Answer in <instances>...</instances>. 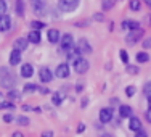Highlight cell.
<instances>
[{
	"mask_svg": "<svg viewBox=\"0 0 151 137\" xmlns=\"http://www.w3.org/2000/svg\"><path fill=\"white\" fill-rule=\"evenodd\" d=\"M135 92H137L135 86H127V87H125V95H127V97H134Z\"/></svg>",
	"mask_w": 151,
	"mask_h": 137,
	"instance_id": "cell-32",
	"label": "cell"
},
{
	"mask_svg": "<svg viewBox=\"0 0 151 137\" xmlns=\"http://www.w3.org/2000/svg\"><path fill=\"white\" fill-rule=\"evenodd\" d=\"M39 91H40V94H44V95H45V94H50V91L47 87H39Z\"/></svg>",
	"mask_w": 151,
	"mask_h": 137,
	"instance_id": "cell-46",
	"label": "cell"
},
{
	"mask_svg": "<svg viewBox=\"0 0 151 137\" xmlns=\"http://www.w3.org/2000/svg\"><path fill=\"white\" fill-rule=\"evenodd\" d=\"M81 0H58V8L63 13H71L79 7Z\"/></svg>",
	"mask_w": 151,
	"mask_h": 137,
	"instance_id": "cell-1",
	"label": "cell"
},
{
	"mask_svg": "<svg viewBox=\"0 0 151 137\" xmlns=\"http://www.w3.org/2000/svg\"><path fill=\"white\" fill-rule=\"evenodd\" d=\"M3 121H5L6 124H10V123H13V121H15V118H13V115L6 113V115H3Z\"/></svg>",
	"mask_w": 151,
	"mask_h": 137,
	"instance_id": "cell-35",
	"label": "cell"
},
{
	"mask_svg": "<svg viewBox=\"0 0 151 137\" xmlns=\"http://www.w3.org/2000/svg\"><path fill=\"white\" fill-rule=\"evenodd\" d=\"M60 45H61V50H63V52H68L69 49H73V47H74V37H73V34H69V32L63 34V37L60 39Z\"/></svg>",
	"mask_w": 151,
	"mask_h": 137,
	"instance_id": "cell-4",
	"label": "cell"
},
{
	"mask_svg": "<svg viewBox=\"0 0 151 137\" xmlns=\"http://www.w3.org/2000/svg\"><path fill=\"white\" fill-rule=\"evenodd\" d=\"M143 34H145V31L140 28V29H134V31H130L127 34V37H125V42H127V45H135L137 42L140 41V39L143 37Z\"/></svg>",
	"mask_w": 151,
	"mask_h": 137,
	"instance_id": "cell-2",
	"label": "cell"
},
{
	"mask_svg": "<svg viewBox=\"0 0 151 137\" xmlns=\"http://www.w3.org/2000/svg\"><path fill=\"white\" fill-rule=\"evenodd\" d=\"M111 105H119V99H117V97H113V99H111Z\"/></svg>",
	"mask_w": 151,
	"mask_h": 137,
	"instance_id": "cell-45",
	"label": "cell"
},
{
	"mask_svg": "<svg viewBox=\"0 0 151 137\" xmlns=\"http://www.w3.org/2000/svg\"><path fill=\"white\" fill-rule=\"evenodd\" d=\"M145 2H146V5H148L150 8H151V0H145Z\"/></svg>",
	"mask_w": 151,
	"mask_h": 137,
	"instance_id": "cell-50",
	"label": "cell"
},
{
	"mask_svg": "<svg viewBox=\"0 0 151 137\" xmlns=\"http://www.w3.org/2000/svg\"><path fill=\"white\" fill-rule=\"evenodd\" d=\"M132 107L130 105H119V116L121 118H130V116H134L132 115Z\"/></svg>",
	"mask_w": 151,
	"mask_h": 137,
	"instance_id": "cell-19",
	"label": "cell"
},
{
	"mask_svg": "<svg viewBox=\"0 0 151 137\" xmlns=\"http://www.w3.org/2000/svg\"><path fill=\"white\" fill-rule=\"evenodd\" d=\"M31 5H32V10H34L35 15H45L47 12V5L44 0H31Z\"/></svg>",
	"mask_w": 151,
	"mask_h": 137,
	"instance_id": "cell-8",
	"label": "cell"
},
{
	"mask_svg": "<svg viewBox=\"0 0 151 137\" xmlns=\"http://www.w3.org/2000/svg\"><path fill=\"white\" fill-rule=\"evenodd\" d=\"M27 45H29V41H27V37H18L15 42H13V49L19 50V52H24V50L27 49Z\"/></svg>",
	"mask_w": 151,
	"mask_h": 137,
	"instance_id": "cell-13",
	"label": "cell"
},
{
	"mask_svg": "<svg viewBox=\"0 0 151 137\" xmlns=\"http://www.w3.org/2000/svg\"><path fill=\"white\" fill-rule=\"evenodd\" d=\"M135 137H148V136H146L145 131H138V132L135 134Z\"/></svg>",
	"mask_w": 151,
	"mask_h": 137,
	"instance_id": "cell-43",
	"label": "cell"
},
{
	"mask_svg": "<svg viewBox=\"0 0 151 137\" xmlns=\"http://www.w3.org/2000/svg\"><path fill=\"white\" fill-rule=\"evenodd\" d=\"M53 71L50 70V68H40V71H39V79H40V82H44V84H47V82H52V79H53Z\"/></svg>",
	"mask_w": 151,
	"mask_h": 137,
	"instance_id": "cell-7",
	"label": "cell"
},
{
	"mask_svg": "<svg viewBox=\"0 0 151 137\" xmlns=\"http://www.w3.org/2000/svg\"><path fill=\"white\" fill-rule=\"evenodd\" d=\"M8 61H10V65H12V66H16V65H19V63H21V52H19V50L13 49L12 53H10Z\"/></svg>",
	"mask_w": 151,
	"mask_h": 137,
	"instance_id": "cell-16",
	"label": "cell"
},
{
	"mask_svg": "<svg viewBox=\"0 0 151 137\" xmlns=\"http://www.w3.org/2000/svg\"><path fill=\"white\" fill-rule=\"evenodd\" d=\"M74 26H77V28H85V26H88V21H87V20L77 21V23H74Z\"/></svg>",
	"mask_w": 151,
	"mask_h": 137,
	"instance_id": "cell-37",
	"label": "cell"
},
{
	"mask_svg": "<svg viewBox=\"0 0 151 137\" xmlns=\"http://www.w3.org/2000/svg\"><path fill=\"white\" fill-rule=\"evenodd\" d=\"M2 100H3V94L0 92V102H2Z\"/></svg>",
	"mask_w": 151,
	"mask_h": 137,
	"instance_id": "cell-51",
	"label": "cell"
},
{
	"mask_svg": "<svg viewBox=\"0 0 151 137\" xmlns=\"http://www.w3.org/2000/svg\"><path fill=\"white\" fill-rule=\"evenodd\" d=\"M129 7H130L132 12H140V8H142V2H140V0H129Z\"/></svg>",
	"mask_w": 151,
	"mask_h": 137,
	"instance_id": "cell-24",
	"label": "cell"
},
{
	"mask_svg": "<svg viewBox=\"0 0 151 137\" xmlns=\"http://www.w3.org/2000/svg\"><path fill=\"white\" fill-rule=\"evenodd\" d=\"M15 10H16V15L23 18L24 16V0H16V5H15Z\"/></svg>",
	"mask_w": 151,
	"mask_h": 137,
	"instance_id": "cell-23",
	"label": "cell"
},
{
	"mask_svg": "<svg viewBox=\"0 0 151 137\" xmlns=\"http://www.w3.org/2000/svg\"><path fill=\"white\" fill-rule=\"evenodd\" d=\"M19 74H21V78H24V79L32 78V74H34V68H32V65H31V63H24V65H21V71H19Z\"/></svg>",
	"mask_w": 151,
	"mask_h": 137,
	"instance_id": "cell-11",
	"label": "cell"
},
{
	"mask_svg": "<svg viewBox=\"0 0 151 137\" xmlns=\"http://www.w3.org/2000/svg\"><path fill=\"white\" fill-rule=\"evenodd\" d=\"M135 60H137V63L138 65H142V63H146V61H150V55L146 52H138L135 55Z\"/></svg>",
	"mask_w": 151,
	"mask_h": 137,
	"instance_id": "cell-22",
	"label": "cell"
},
{
	"mask_svg": "<svg viewBox=\"0 0 151 137\" xmlns=\"http://www.w3.org/2000/svg\"><path fill=\"white\" fill-rule=\"evenodd\" d=\"M125 70H127L129 74H137L138 73V66H137V65H125Z\"/></svg>",
	"mask_w": 151,
	"mask_h": 137,
	"instance_id": "cell-31",
	"label": "cell"
},
{
	"mask_svg": "<svg viewBox=\"0 0 151 137\" xmlns=\"http://www.w3.org/2000/svg\"><path fill=\"white\" fill-rule=\"evenodd\" d=\"M10 74V70L6 66H0V79L2 78H5V76H8Z\"/></svg>",
	"mask_w": 151,
	"mask_h": 137,
	"instance_id": "cell-34",
	"label": "cell"
},
{
	"mask_svg": "<svg viewBox=\"0 0 151 137\" xmlns=\"http://www.w3.org/2000/svg\"><path fill=\"white\" fill-rule=\"evenodd\" d=\"M143 94H145L146 99H148V97H151V82H146V84L143 86Z\"/></svg>",
	"mask_w": 151,
	"mask_h": 137,
	"instance_id": "cell-33",
	"label": "cell"
},
{
	"mask_svg": "<svg viewBox=\"0 0 151 137\" xmlns=\"http://www.w3.org/2000/svg\"><path fill=\"white\" fill-rule=\"evenodd\" d=\"M47 39H48L50 44H58L60 39H61V34L58 29H48V32H47Z\"/></svg>",
	"mask_w": 151,
	"mask_h": 137,
	"instance_id": "cell-15",
	"label": "cell"
},
{
	"mask_svg": "<svg viewBox=\"0 0 151 137\" xmlns=\"http://www.w3.org/2000/svg\"><path fill=\"white\" fill-rule=\"evenodd\" d=\"M119 57H121V61L124 65H129V53H127V50H119Z\"/></svg>",
	"mask_w": 151,
	"mask_h": 137,
	"instance_id": "cell-30",
	"label": "cell"
},
{
	"mask_svg": "<svg viewBox=\"0 0 151 137\" xmlns=\"http://www.w3.org/2000/svg\"><path fill=\"white\" fill-rule=\"evenodd\" d=\"M13 108H15V103L13 102H5V100H2V102H0V110H13Z\"/></svg>",
	"mask_w": 151,
	"mask_h": 137,
	"instance_id": "cell-29",
	"label": "cell"
},
{
	"mask_svg": "<svg viewBox=\"0 0 151 137\" xmlns=\"http://www.w3.org/2000/svg\"><path fill=\"white\" fill-rule=\"evenodd\" d=\"M27 41L31 42V44H40L42 41V36H40V31H35L32 29L29 34H27Z\"/></svg>",
	"mask_w": 151,
	"mask_h": 137,
	"instance_id": "cell-18",
	"label": "cell"
},
{
	"mask_svg": "<svg viewBox=\"0 0 151 137\" xmlns=\"http://www.w3.org/2000/svg\"><path fill=\"white\" fill-rule=\"evenodd\" d=\"M12 28V20L8 15H0V32H6Z\"/></svg>",
	"mask_w": 151,
	"mask_h": 137,
	"instance_id": "cell-14",
	"label": "cell"
},
{
	"mask_svg": "<svg viewBox=\"0 0 151 137\" xmlns=\"http://www.w3.org/2000/svg\"><path fill=\"white\" fill-rule=\"evenodd\" d=\"M148 21H150V24H151V15H150V18H148Z\"/></svg>",
	"mask_w": 151,
	"mask_h": 137,
	"instance_id": "cell-53",
	"label": "cell"
},
{
	"mask_svg": "<svg viewBox=\"0 0 151 137\" xmlns=\"http://www.w3.org/2000/svg\"><path fill=\"white\" fill-rule=\"evenodd\" d=\"M6 99H10V102H16V100L21 99V92L16 91V89H12V91H8V94H6Z\"/></svg>",
	"mask_w": 151,
	"mask_h": 137,
	"instance_id": "cell-21",
	"label": "cell"
},
{
	"mask_svg": "<svg viewBox=\"0 0 151 137\" xmlns=\"http://www.w3.org/2000/svg\"><path fill=\"white\" fill-rule=\"evenodd\" d=\"M16 82H18V78L15 76V74H12V73H10L8 76H5V78L0 79V86H2L3 89H8V91L15 89Z\"/></svg>",
	"mask_w": 151,
	"mask_h": 137,
	"instance_id": "cell-5",
	"label": "cell"
},
{
	"mask_svg": "<svg viewBox=\"0 0 151 137\" xmlns=\"http://www.w3.org/2000/svg\"><path fill=\"white\" fill-rule=\"evenodd\" d=\"M76 49L81 52V55H84V53H92V45L88 44L87 39H79L77 45H76Z\"/></svg>",
	"mask_w": 151,
	"mask_h": 137,
	"instance_id": "cell-10",
	"label": "cell"
},
{
	"mask_svg": "<svg viewBox=\"0 0 151 137\" xmlns=\"http://www.w3.org/2000/svg\"><path fill=\"white\" fill-rule=\"evenodd\" d=\"M29 110H34V108L29 107V105H23V111H29Z\"/></svg>",
	"mask_w": 151,
	"mask_h": 137,
	"instance_id": "cell-49",
	"label": "cell"
},
{
	"mask_svg": "<svg viewBox=\"0 0 151 137\" xmlns=\"http://www.w3.org/2000/svg\"><path fill=\"white\" fill-rule=\"evenodd\" d=\"M74 71L77 74H85L88 71V68H90V63H88V60H85V58H79L77 61H74Z\"/></svg>",
	"mask_w": 151,
	"mask_h": 137,
	"instance_id": "cell-3",
	"label": "cell"
},
{
	"mask_svg": "<svg viewBox=\"0 0 151 137\" xmlns=\"http://www.w3.org/2000/svg\"><path fill=\"white\" fill-rule=\"evenodd\" d=\"M82 91H84V86H82V84L76 86V92H82Z\"/></svg>",
	"mask_w": 151,
	"mask_h": 137,
	"instance_id": "cell-48",
	"label": "cell"
},
{
	"mask_svg": "<svg viewBox=\"0 0 151 137\" xmlns=\"http://www.w3.org/2000/svg\"><path fill=\"white\" fill-rule=\"evenodd\" d=\"M84 131H85V124H84V123H79V126H77V132H79V134H82Z\"/></svg>",
	"mask_w": 151,
	"mask_h": 137,
	"instance_id": "cell-41",
	"label": "cell"
},
{
	"mask_svg": "<svg viewBox=\"0 0 151 137\" xmlns=\"http://www.w3.org/2000/svg\"><path fill=\"white\" fill-rule=\"evenodd\" d=\"M31 28H32V29H35V31H40V29H44V28H45V23H44V21L34 20V21H31Z\"/></svg>",
	"mask_w": 151,
	"mask_h": 137,
	"instance_id": "cell-26",
	"label": "cell"
},
{
	"mask_svg": "<svg viewBox=\"0 0 151 137\" xmlns=\"http://www.w3.org/2000/svg\"><path fill=\"white\" fill-rule=\"evenodd\" d=\"M6 13V3L5 0H0V15H5Z\"/></svg>",
	"mask_w": 151,
	"mask_h": 137,
	"instance_id": "cell-36",
	"label": "cell"
},
{
	"mask_svg": "<svg viewBox=\"0 0 151 137\" xmlns=\"http://www.w3.org/2000/svg\"><path fill=\"white\" fill-rule=\"evenodd\" d=\"M87 103H88V99H87V97H84V99H82L81 107H82V108H85V107H87Z\"/></svg>",
	"mask_w": 151,
	"mask_h": 137,
	"instance_id": "cell-44",
	"label": "cell"
},
{
	"mask_svg": "<svg viewBox=\"0 0 151 137\" xmlns=\"http://www.w3.org/2000/svg\"><path fill=\"white\" fill-rule=\"evenodd\" d=\"M12 137H24V134H23V132H19V131H16V132H13V134H12Z\"/></svg>",
	"mask_w": 151,
	"mask_h": 137,
	"instance_id": "cell-47",
	"label": "cell"
},
{
	"mask_svg": "<svg viewBox=\"0 0 151 137\" xmlns=\"http://www.w3.org/2000/svg\"><path fill=\"white\" fill-rule=\"evenodd\" d=\"M40 137H53V131H44L40 134Z\"/></svg>",
	"mask_w": 151,
	"mask_h": 137,
	"instance_id": "cell-42",
	"label": "cell"
},
{
	"mask_svg": "<svg viewBox=\"0 0 151 137\" xmlns=\"http://www.w3.org/2000/svg\"><path fill=\"white\" fill-rule=\"evenodd\" d=\"M69 65L68 63H61L56 66V70H55V76L56 78H60V79H66V78H69Z\"/></svg>",
	"mask_w": 151,
	"mask_h": 137,
	"instance_id": "cell-9",
	"label": "cell"
},
{
	"mask_svg": "<svg viewBox=\"0 0 151 137\" xmlns=\"http://www.w3.org/2000/svg\"><path fill=\"white\" fill-rule=\"evenodd\" d=\"M16 123H18V126H29V118L27 116H24V115H21V116H18L16 118Z\"/></svg>",
	"mask_w": 151,
	"mask_h": 137,
	"instance_id": "cell-28",
	"label": "cell"
},
{
	"mask_svg": "<svg viewBox=\"0 0 151 137\" xmlns=\"http://www.w3.org/2000/svg\"><path fill=\"white\" fill-rule=\"evenodd\" d=\"M35 91H39V86L37 84H24V87H23L24 94H32Z\"/></svg>",
	"mask_w": 151,
	"mask_h": 137,
	"instance_id": "cell-25",
	"label": "cell"
},
{
	"mask_svg": "<svg viewBox=\"0 0 151 137\" xmlns=\"http://www.w3.org/2000/svg\"><path fill=\"white\" fill-rule=\"evenodd\" d=\"M148 105L151 107V97H148Z\"/></svg>",
	"mask_w": 151,
	"mask_h": 137,
	"instance_id": "cell-52",
	"label": "cell"
},
{
	"mask_svg": "<svg viewBox=\"0 0 151 137\" xmlns=\"http://www.w3.org/2000/svg\"><path fill=\"white\" fill-rule=\"evenodd\" d=\"M145 118H146V121H148V123H151V107L145 111Z\"/></svg>",
	"mask_w": 151,
	"mask_h": 137,
	"instance_id": "cell-40",
	"label": "cell"
},
{
	"mask_svg": "<svg viewBox=\"0 0 151 137\" xmlns=\"http://www.w3.org/2000/svg\"><path fill=\"white\" fill-rule=\"evenodd\" d=\"M93 20L95 21H103L105 20V15H103V13H95V15H93Z\"/></svg>",
	"mask_w": 151,
	"mask_h": 137,
	"instance_id": "cell-38",
	"label": "cell"
},
{
	"mask_svg": "<svg viewBox=\"0 0 151 137\" xmlns=\"http://www.w3.org/2000/svg\"><path fill=\"white\" fill-rule=\"evenodd\" d=\"M122 29H129V31H134V29H140V23L134 20H124L122 21Z\"/></svg>",
	"mask_w": 151,
	"mask_h": 137,
	"instance_id": "cell-17",
	"label": "cell"
},
{
	"mask_svg": "<svg viewBox=\"0 0 151 137\" xmlns=\"http://www.w3.org/2000/svg\"><path fill=\"white\" fill-rule=\"evenodd\" d=\"M114 2H116V0H101V8L105 10V12H108V10H111L114 7Z\"/></svg>",
	"mask_w": 151,
	"mask_h": 137,
	"instance_id": "cell-27",
	"label": "cell"
},
{
	"mask_svg": "<svg viewBox=\"0 0 151 137\" xmlns=\"http://www.w3.org/2000/svg\"><path fill=\"white\" fill-rule=\"evenodd\" d=\"M129 129L134 132L142 131V121H140L138 116H130L129 118Z\"/></svg>",
	"mask_w": 151,
	"mask_h": 137,
	"instance_id": "cell-12",
	"label": "cell"
},
{
	"mask_svg": "<svg viewBox=\"0 0 151 137\" xmlns=\"http://www.w3.org/2000/svg\"><path fill=\"white\" fill-rule=\"evenodd\" d=\"M63 99H64V94L61 92V91H60V92H55V94L52 95V103H53L55 107H60L61 103H63Z\"/></svg>",
	"mask_w": 151,
	"mask_h": 137,
	"instance_id": "cell-20",
	"label": "cell"
},
{
	"mask_svg": "<svg viewBox=\"0 0 151 137\" xmlns=\"http://www.w3.org/2000/svg\"><path fill=\"white\" fill-rule=\"evenodd\" d=\"M143 47H145V49H151V37L143 41Z\"/></svg>",
	"mask_w": 151,
	"mask_h": 137,
	"instance_id": "cell-39",
	"label": "cell"
},
{
	"mask_svg": "<svg viewBox=\"0 0 151 137\" xmlns=\"http://www.w3.org/2000/svg\"><path fill=\"white\" fill-rule=\"evenodd\" d=\"M98 118H100V121H101L103 124H106V123L113 121V118H114V110H113L111 107L101 108V110H100V113H98Z\"/></svg>",
	"mask_w": 151,
	"mask_h": 137,
	"instance_id": "cell-6",
	"label": "cell"
}]
</instances>
